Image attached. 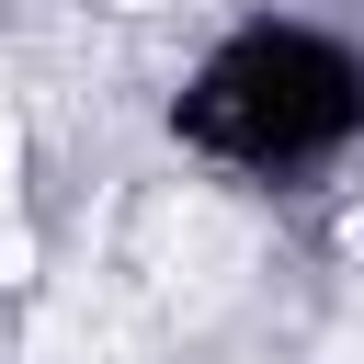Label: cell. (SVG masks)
Returning <instances> with one entry per match:
<instances>
[{
	"label": "cell",
	"mask_w": 364,
	"mask_h": 364,
	"mask_svg": "<svg viewBox=\"0 0 364 364\" xmlns=\"http://www.w3.org/2000/svg\"><path fill=\"white\" fill-rule=\"evenodd\" d=\"M0 273H11V284L34 273V228H23V125H11V102H0Z\"/></svg>",
	"instance_id": "6da1fadb"
},
{
	"label": "cell",
	"mask_w": 364,
	"mask_h": 364,
	"mask_svg": "<svg viewBox=\"0 0 364 364\" xmlns=\"http://www.w3.org/2000/svg\"><path fill=\"white\" fill-rule=\"evenodd\" d=\"M34 353L46 364H125V341L102 318H34Z\"/></svg>",
	"instance_id": "7a4b0ae2"
},
{
	"label": "cell",
	"mask_w": 364,
	"mask_h": 364,
	"mask_svg": "<svg viewBox=\"0 0 364 364\" xmlns=\"http://www.w3.org/2000/svg\"><path fill=\"white\" fill-rule=\"evenodd\" d=\"M125 11H148V0H125Z\"/></svg>",
	"instance_id": "3957f363"
}]
</instances>
